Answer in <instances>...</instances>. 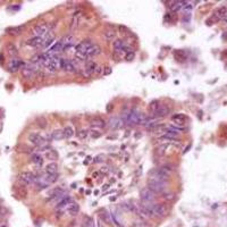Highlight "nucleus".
Returning <instances> with one entry per match:
<instances>
[{
    "instance_id": "nucleus-39",
    "label": "nucleus",
    "mask_w": 227,
    "mask_h": 227,
    "mask_svg": "<svg viewBox=\"0 0 227 227\" xmlns=\"http://www.w3.org/2000/svg\"><path fill=\"white\" fill-rule=\"evenodd\" d=\"M34 185L36 186L38 190H43V189H47V187L49 186V184L47 183L44 179H43V182H42V179H38V182H36Z\"/></svg>"
},
{
    "instance_id": "nucleus-40",
    "label": "nucleus",
    "mask_w": 227,
    "mask_h": 227,
    "mask_svg": "<svg viewBox=\"0 0 227 227\" xmlns=\"http://www.w3.org/2000/svg\"><path fill=\"white\" fill-rule=\"evenodd\" d=\"M89 130H85V128H81V130H79L77 131V133H76V135H77V138L79 139H81V140H83V139H85L87 135H89Z\"/></svg>"
},
{
    "instance_id": "nucleus-16",
    "label": "nucleus",
    "mask_w": 227,
    "mask_h": 227,
    "mask_svg": "<svg viewBox=\"0 0 227 227\" xmlns=\"http://www.w3.org/2000/svg\"><path fill=\"white\" fill-rule=\"evenodd\" d=\"M61 70H64L66 73H75L76 67H75V65H74L73 61H70V60H68V59H65V58H64Z\"/></svg>"
},
{
    "instance_id": "nucleus-34",
    "label": "nucleus",
    "mask_w": 227,
    "mask_h": 227,
    "mask_svg": "<svg viewBox=\"0 0 227 227\" xmlns=\"http://www.w3.org/2000/svg\"><path fill=\"white\" fill-rule=\"evenodd\" d=\"M65 191L61 189V187H53L52 190H50L49 193H48V195H49V199L50 198H55V196H57V195H59L61 193H64Z\"/></svg>"
},
{
    "instance_id": "nucleus-15",
    "label": "nucleus",
    "mask_w": 227,
    "mask_h": 227,
    "mask_svg": "<svg viewBox=\"0 0 227 227\" xmlns=\"http://www.w3.org/2000/svg\"><path fill=\"white\" fill-rule=\"evenodd\" d=\"M123 125H124L123 119L118 118V117H111V118L109 119V122H108V126H109V128H111V130H118V128L122 127Z\"/></svg>"
},
{
    "instance_id": "nucleus-23",
    "label": "nucleus",
    "mask_w": 227,
    "mask_h": 227,
    "mask_svg": "<svg viewBox=\"0 0 227 227\" xmlns=\"http://www.w3.org/2000/svg\"><path fill=\"white\" fill-rule=\"evenodd\" d=\"M72 202H74L73 199H72L70 196H66V198L62 199L59 203H57V210H61V209H64V208H67Z\"/></svg>"
},
{
    "instance_id": "nucleus-2",
    "label": "nucleus",
    "mask_w": 227,
    "mask_h": 227,
    "mask_svg": "<svg viewBox=\"0 0 227 227\" xmlns=\"http://www.w3.org/2000/svg\"><path fill=\"white\" fill-rule=\"evenodd\" d=\"M38 179H39V177H36V175L31 173V172H23L18 175V182L24 186L35 184L38 182Z\"/></svg>"
},
{
    "instance_id": "nucleus-9",
    "label": "nucleus",
    "mask_w": 227,
    "mask_h": 227,
    "mask_svg": "<svg viewBox=\"0 0 227 227\" xmlns=\"http://www.w3.org/2000/svg\"><path fill=\"white\" fill-rule=\"evenodd\" d=\"M25 66V62L24 61H22L19 58H13L10 62H9V72H11V73H15V72H17L19 68H23Z\"/></svg>"
},
{
    "instance_id": "nucleus-6",
    "label": "nucleus",
    "mask_w": 227,
    "mask_h": 227,
    "mask_svg": "<svg viewBox=\"0 0 227 227\" xmlns=\"http://www.w3.org/2000/svg\"><path fill=\"white\" fill-rule=\"evenodd\" d=\"M39 70L38 68V66L34 65V64H25V66L22 68V74H23V76L25 77V79H32L33 76H34L35 74H36V72Z\"/></svg>"
},
{
    "instance_id": "nucleus-46",
    "label": "nucleus",
    "mask_w": 227,
    "mask_h": 227,
    "mask_svg": "<svg viewBox=\"0 0 227 227\" xmlns=\"http://www.w3.org/2000/svg\"><path fill=\"white\" fill-rule=\"evenodd\" d=\"M134 58H135V53L133 52V51H130V52H127L125 55V59L127 61H132Z\"/></svg>"
},
{
    "instance_id": "nucleus-18",
    "label": "nucleus",
    "mask_w": 227,
    "mask_h": 227,
    "mask_svg": "<svg viewBox=\"0 0 227 227\" xmlns=\"http://www.w3.org/2000/svg\"><path fill=\"white\" fill-rule=\"evenodd\" d=\"M226 16H227V7H225V6L219 7V8L215 11V14H214V18H215L216 21L224 19Z\"/></svg>"
},
{
    "instance_id": "nucleus-22",
    "label": "nucleus",
    "mask_w": 227,
    "mask_h": 227,
    "mask_svg": "<svg viewBox=\"0 0 227 227\" xmlns=\"http://www.w3.org/2000/svg\"><path fill=\"white\" fill-rule=\"evenodd\" d=\"M31 161L33 164H35L36 166H42L43 165V158L38 152H34V153L31 155Z\"/></svg>"
},
{
    "instance_id": "nucleus-10",
    "label": "nucleus",
    "mask_w": 227,
    "mask_h": 227,
    "mask_svg": "<svg viewBox=\"0 0 227 227\" xmlns=\"http://www.w3.org/2000/svg\"><path fill=\"white\" fill-rule=\"evenodd\" d=\"M60 43L61 47H62V51H66L67 49H70V48H72L74 45L75 39H74L73 35H66V36H64L60 40Z\"/></svg>"
},
{
    "instance_id": "nucleus-25",
    "label": "nucleus",
    "mask_w": 227,
    "mask_h": 227,
    "mask_svg": "<svg viewBox=\"0 0 227 227\" xmlns=\"http://www.w3.org/2000/svg\"><path fill=\"white\" fill-rule=\"evenodd\" d=\"M50 138H51V140H55V141H60L62 139H65L64 130H55L50 134Z\"/></svg>"
},
{
    "instance_id": "nucleus-48",
    "label": "nucleus",
    "mask_w": 227,
    "mask_h": 227,
    "mask_svg": "<svg viewBox=\"0 0 227 227\" xmlns=\"http://www.w3.org/2000/svg\"><path fill=\"white\" fill-rule=\"evenodd\" d=\"M39 126H40V127H42V128H45V126H47V122H45V119H44V118H42V121L40 119Z\"/></svg>"
},
{
    "instance_id": "nucleus-21",
    "label": "nucleus",
    "mask_w": 227,
    "mask_h": 227,
    "mask_svg": "<svg viewBox=\"0 0 227 227\" xmlns=\"http://www.w3.org/2000/svg\"><path fill=\"white\" fill-rule=\"evenodd\" d=\"M67 212L70 214V216H76L79 212V206L76 203V202H72L70 206L67 207Z\"/></svg>"
},
{
    "instance_id": "nucleus-7",
    "label": "nucleus",
    "mask_w": 227,
    "mask_h": 227,
    "mask_svg": "<svg viewBox=\"0 0 227 227\" xmlns=\"http://www.w3.org/2000/svg\"><path fill=\"white\" fill-rule=\"evenodd\" d=\"M62 60H64V58H60V57H58V56H56V57H53L51 62H50V65L47 67L49 72H51V73H56L57 70H61V66H62Z\"/></svg>"
},
{
    "instance_id": "nucleus-20",
    "label": "nucleus",
    "mask_w": 227,
    "mask_h": 227,
    "mask_svg": "<svg viewBox=\"0 0 227 227\" xmlns=\"http://www.w3.org/2000/svg\"><path fill=\"white\" fill-rule=\"evenodd\" d=\"M100 52H101V48H100V45H98V44H93L91 48H89V49H87V58H91V57H93V56L99 55Z\"/></svg>"
},
{
    "instance_id": "nucleus-11",
    "label": "nucleus",
    "mask_w": 227,
    "mask_h": 227,
    "mask_svg": "<svg viewBox=\"0 0 227 227\" xmlns=\"http://www.w3.org/2000/svg\"><path fill=\"white\" fill-rule=\"evenodd\" d=\"M170 114V107H168L166 105H160L159 108L157 109V111L153 114L152 116L156 118H164Z\"/></svg>"
},
{
    "instance_id": "nucleus-17",
    "label": "nucleus",
    "mask_w": 227,
    "mask_h": 227,
    "mask_svg": "<svg viewBox=\"0 0 227 227\" xmlns=\"http://www.w3.org/2000/svg\"><path fill=\"white\" fill-rule=\"evenodd\" d=\"M90 124H91V126H92L93 130H99V131L102 130V128L106 126V122L102 119V118H100V117L93 118V119L90 122Z\"/></svg>"
},
{
    "instance_id": "nucleus-32",
    "label": "nucleus",
    "mask_w": 227,
    "mask_h": 227,
    "mask_svg": "<svg viewBox=\"0 0 227 227\" xmlns=\"http://www.w3.org/2000/svg\"><path fill=\"white\" fill-rule=\"evenodd\" d=\"M43 179L49 184V185H50V184H53L55 182L58 181V173H57V174H47V176L43 177Z\"/></svg>"
},
{
    "instance_id": "nucleus-54",
    "label": "nucleus",
    "mask_w": 227,
    "mask_h": 227,
    "mask_svg": "<svg viewBox=\"0 0 227 227\" xmlns=\"http://www.w3.org/2000/svg\"><path fill=\"white\" fill-rule=\"evenodd\" d=\"M223 38H224V39H227V33H225V34L223 35Z\"/></svg>"
},
{
    "instance_id": "nucleus-37",
    "label": "nucleus",
    "mask_w": 227,
    "mask_h": 227,
    "mask_svg": "<svg viewBox=\"0 0 227 227\" xmlns=\"http://www.w3.org/2000/svg\"><path fill=\"white\" fill-rule=\"evenodd\" d=\"M159 106H160V102H159L158 100H153V101H151V102H150V105H149V109H150V111L152 113V115L157 111V109L159 108Z\"/></svg>"
},
{
    "instance_id": "nucleus-27",
    "label": "nucleus",
    "mask_w": 227,
    "mask_h": 227,
    "mask_svg": "<svg viewBox=\"0 0 227 227\" xmlns=\"http://www.w3.org/2000/svg\"><path fill=\"white\" fill-rule=\"evenodd\" d=\"M132 227H153V226H151L145 219L139 218L132 223Z\"/></svg>"
},
{
    "instance_id": "nucleus-1",
    "label": "nucleus",
    "mask_w": 227,
    "mask_h": 227,
    "mask_svg": "<svg viewBox=\"0 0 227 227\" xmlns=\"http://www.w3.org/2000/svg\"><path fill=\"white\" fill-rule=\"evenodd\" d=\"M167 182L164 181H156V179H149L148 181V189L156 194H164L167 190Z\"/></svg>"
},
{
    "instance_id": "nucleus-4",
    "label": "nucleus",
    "mask_w": 227,
    "mask_h": 227,
    "mask_svg": "<svg viewBox=\"0 0 227 227\" xmlns=\"http://www.w3.org/2000/svg\"><path fill=\"white\" fill-rule=\"evenodd\" d=\"M149 179H156V181H164L167 182L168 181V177L169 175L166 174L161 168H156L153 170H150L149 172Z\"/></svg>"
},
{
    "instance_id": "nucleus-28",
    "label": "nucleus",
    "mask_w": 227,
    "mask_h": 227,
    "mask_svg": "<svg viewBox=\"0 0 227 227\" xmlns=\"http://www.w3.org/2000/svg\"><path fill=\"white\" fill-rule=\"evenodd\" d=\"M57 172H58L57 162H50L45 166V173L47 174H57Z\"/></svg>"
},
{
    "instance_id": "nucleus-24",
    "label": "nucleus",
    "mask_w": 227,
    "mask_h": 227,
    "mask_svg": "<svg viewBox=\"0 0 227 227\" xmlns=\"http://www.w3.org/2000/svg\"><path fill=\"white\" fill-rule=\"evenodd\" d=\"M167 128H168V126H166V125H164V124H158V125H156L155 127L151 128V132L155 133V134L164 135V133L167 131Z\"/></svg>"
},
{
    "instance_id": "nucleus-36",
    "label": "nucleus",
    "mask_w": 227,
    "mask_h": 227,
    "mask_svg": "<svg viewBox=\"0 0 227 227\" xmlns=\"http://www.w3.org/2000/svg\"><path fill=\"white\" fill-rule=\"evenodd\" d=\"M115 36H116L115 30H106L105 32H104V38H105L106 40H108V41L115 39Z\"/></svg>"
},
{
    "instance_id": "nucleus-52",
    "label": "nucleus",
    "mask_w": 227,
    "mask_h": 227,
    "mask_svg": "<svg viewBox=\"0 0 227 227\" xmlns=\"http://www.w3.org/2000/svg\"><path fill=\"white\" fill-rule=\"evenodd\" d=\"M119 28H121V31H126V30H127L125 26H119Z\"/></svg>"
},
{
    "instance_id": "nucleus-13",
    "label": "nucleus",
    "mask_w": 227,
    "mask_h": 227,
    "mask_svg": "<svg viewBox=\"0 0 227 227\" xmlns=\"http://www.w3.org/2000/svg\"><path fill=\"white\" fill-rule=\"evenodd\" d=\"M26 44L31 48H41L43 44V38H39V36H33L31 39H28L26 41Z\"/></svg>"
},
{
    "instance_id": "nucleus-53",
    "label": "nucleus",
    "mask_w": 227,
    "mask_h": 227,
    "mask_svg": "<svg viewBox=\"0 0 227 227\" xmlns=\"http://www.w3.org/2000/svg\"><path fill=\"white\" fill-rule=\"evenodd\" d=\"M108 187H109V184H107V185H104V187H102V189H104V190H107Z\"/></svg>"
},
{
    "instance_id": "nucleus-35",
    "label": "nucleus",
    "mask_w": 227,
    "mask_h": 227,
    "mask_svg": "<svg viewBox=\"0 0 227 227\" xmlns=\"http://www.w3.org/2000/svg\"><path fill=\"white\" fill-rule=\"evenodd\" d=\"M7 50H8V53L11 56V57H15L18 55V50L17 48L15 47V44L13 43H8L7 44Z\"/></svg>"
},
{
    "instance_id": "nucleus-43",
    "label": "nucleus",
    "mask_w": 227,
    "mask_h": 227,
    "mask_svg": "<svg viewBox=\"0 0 227 227\" xmlns=\"http://www.w3.org/2000/svg\"><path fill=\"white\" fill-rule=\"evenodd\" d=\"M100 217L102 218L104 221L108 223V224H111V217H110V214H108L107 211H104L102 214H100Z\"/></svg>"
},
{
    "instance_id": "nucleus-3",
    "label": "nucleus",
    "mask_w": 227,
    "mask_h": 227,
    "mask_svg": "<svg viewBox=\"0 0 227 227\" xmlns=\"http://www.w3.org/2000/svg\"><path fill=\"white\" fill-rule=\"evenodd\" d=\"M27 139L33 145L39 147V148H41L43 145H47V142H48V140L44 136H42L41 134H39V133H30Z\"/></svg>"
},
{
    "instance_id": "nucleus-41",
    "label": "nucleus",
    "mask_w": 227,
    "mask_h": 227,
    "mask_svg": "<svg viewBox=\"0 0 227 227\" xmlns=\"http://www.w3.org/2000/svg\"><path fill=\"white\" fill-rule=\"evenodd\" d=\"M64 135H65V138H66V139H70V138H72V136L74 135V131H73V128H72L70 126H66V127L64 128Z\"/></svg>"
},
{
    "instance_id": "nucleus-49",
    "label": "nucleus",
    "mask_w": 227,
    "mask_h": 227,
    "mask_svg": "<svg viewBox=\"0 0 227 227\" xmlns=\"http://www.w3.org/2000/svg\"><path fill=\"white\" fill-rule=\"evenodd\" d=\"M104 75H109V74H111V68L110 67H106L105 70H104V73H102Z\"/></svg>"
},
{
    "instance_id": "nucleus-26",
    "label": "nucleus",
    "mask_w": 227,
    "mask_h": 227,
    "mask_svg": "<svg viewBox=\"0 0 227 227\" xmlns=\"http://www.w3.org/2000/svg\"><path fill=\"white\" fill-rule=\"evenodd\" d=\"M24 28L25 26L24 25H21V26H15V27H8L6 31H7V33L8 34H11V35H18L21 34L23 31H24Z\"/></svg>"
},
{
    "instance_id": "nucleus-30",
    "label": "nucleus",
    "mask_w": 227,
    "mask_h": 227,
    "mask_svg": "<svg viewBox=\"0 0 227 227\" xmlns=\"http://www.w3.org/2000/svg\"><path fill=\"white\" fill-rule=\"evenodd\" d=\"M174 57L175 59H177V60L184 61L187 58V55H186V52L184 50H176V51H174Z\"/></svg>"
},
{
    "instance_id": "nucleus-12",
    "label": "nucleus",
    "mask_w": 227,
    "mask_h": 227,
    "mask_svg": "<svg viewBox=\"0 0 227 227\" xmlns=\"http://www.w3.org/2000/svg\"><path fill=\"white\" fill-rule=\"evenodd\" d=\"M93 45V43H92V41L91 40H83V41H81L77 45H76V52H79V53H87V49L89 48H91Z\"/></svg>"
},
{
    "instance_id": "nucleus-8",
    "label": "nucleus",
    "mask_w": 227,
    "mask_h": 227,
    "mask_svg": "<svg viewBox=\"0 0 227 227\" xmlns=\"http://www.w3.org/2000/svg\"><path fill=\"white\" fill-rule=\"evenodd\" d=\"M49 32V25L45 24V23H41V24H38L33 30V33L35 34V36H39V38H43L48 34Z\"/></svg>"
},
{
    "instance_id": "nucleus-42",
    "label": "nucleus",
    "mask_w": 227,
    "mask_h": 227,
    "mask_svg": "<svg viewBox=\"0 0 227 227\" xmlns=\"http://www.w3.org/2000/svg\"><path fill=\"white\" fill-rule=\"evenodd\" d=\"M16 190H17L18 195H21L22 198H25V196L27 195V190L25 189V186H24V185L17 186V187H16Z\"/></svg>"
},
{
    "instance_id": "nucleus-44",
    "label": "nucleus",
    "mask_w": 227,
    "mask_h": 227,
    "mask_svg": "<svg viewBox=\"0 0 227 227\" xmlns=\"http://www.w3.org/2000/svg\"><path fill=\"white\" fill-rule=\"evenodd\" d=\"M89 134L91 135L92 139H98V138H100L102 135V132H100L99 130H92V131L89 132Z\"/></svg>"
},
{
    "instance_id": "nucleus-51",
    "label": "nucleus",
    "mask_w": 227,
    "mask_h": 227,
    "mask_svg": "<svg viewBox=\"0 0 227 227\" xmlns=\"http://www.w3.org/2000/svg\"><path fill=\"white\" fill-rule=\"evenodd\" d=\"M111 108H113V106L109 105L108 106V108H107V111H110V110H111Z\"/></svg>"
},
{
    "instance_id": "nucleus-29",
    "label": "nucleus",
    "mask_w": 227,
    "mask_h": 227,
    "mask_svg": "<svg viewBox=\"0 0 227 227\" xmlns=\"http://www.w3.org/2000/svg\"><path fill=\"white\" fill-rule=\"evenodd\" d=\"M172 4L173 5H170V9H172V11L176 13V11L183 9L184 5H185V1H172Z\"/></svg>"
},
{
    "instance_id": "nucleus-19",
    "label": "nucleus",
    "mask_w": 227,
    "mask_h": 227,
    "mask_svg": "<svg viewBox=\"0 0 227 227\" xmlns=\"http://www.w3.org/2000/svg\"><path fill=\"white\" fill-rule=\"evenodd\" d=\"M96 64L94 61H87V65H85V73H84V75L85 76H90L91 74H94V72H96Z\"/></svg>"
},
{
    "instance_id": "nucleus-45",
    "label": "nucleus",
    "mask_w": 227,
    "mask_h": 227,
    "mask_svg": "<svg viewBox=\"0 0 227 227\" xmlns=\"http://www.w3.org/2000/svg\"><path fill=\"white\" fill-rule=\"evenodd\" d=\"M106 159V156L104 153H100V155H98L96 158H94V162L96 164H100V162H104Z\"/></svg>"
},
{
    "instance_id": "nucleus-47",
    "label": "nucleus",
    "mask_w": 227,
    "mask_h": 227,
    "mask_svg": "<svg viewBox=\"0 0 227 227\" xmlns=\"http://www.w3.org/2000/svg\"><path fill=\"white\" fill-rule=\"evenodd\" d=\"M162 196H164L165 200H173L175 198L174 193H166V192L162 194Z\"/></svg>"
},
{
    "instance_id": "nucleus-14",
    "label": "nucleus",
    "mask_w": 227,
    "mask_h": 227,
    "mask_svg": "<svg viewBox=\"0 0 227 227\" xmlns=\"http://www.w3.org/2000/svg\"><path fill=\"white\" fill-rule=\"evenodd\" d=\"M172 121L174 124H176L177 126H183L184 124L186 123L187 121V117H186V115H184V114H176V115H173L172 116Z\"/></svg>"
},
{
    "instance_id": "nucleus-50",
    "label": "nucleus",
    "mask_w": 227,
    "mask_h": 227,
    "mask_svg": "<svg viewBox=\"0 0 227 227\" xmlns=\"http://www.w3.org/2000/svg\"><path fill=\"white\" fill-rule=\"evenodd\" d=\"M101 72H102V67H99V66H96L94 74H96V75H100V74H101Z\"/></svg>"
},
{
    "instance_id": "nucleus-38",
    "label": "nucleus",
    "mask_w": 227,
    "mask_h": 227,
    "mask_svg": "<svg viewBox=\"0 0 227 227\" xmlns=\"http://www.w3.org/2000/svg\"><path fill=\"white\" fill-rule=\"evenodd\" d=\"M83 225H84V227H94V223L91 217L84 216L83 217Z\"/></svg>"
},
{
    "instance_id": "nucleus-5",
    "label": "nucleus",
    "mask_w": 227,
    "mask_h": 227,
    "mask_svg": "<svg viewBox=\"0 0 227 227\" xmlns=\"http://www.w3.org/2000/svg\"><path fill=\"white\" fill-rule=\"evenodd\" d=\"M141 201L142 202H148V203H156V193H153L150 189L144 187L140 192Z\"/></svg>"
},
{
    "instance_id": "nucleus-31",
    "label": "nucleus",
    "mask_w": 227,
    "mask_h": 227,
    "mask_svg": "<svg viewBox=\"0 0 227 227\" xmlns=\"http://www.w3.org/2000/svg\"><path fill=\"white\" fill-rule=\"evenodd\" d=\"M45 158H47V159H49V160L56 161V160L58 159V152H57L56 150H53V149H50V150H48V151H47V153H45Z\"/></svg>"
},
{
    "instance_id": "nucleus-33",
    "label": "nucleus",
    "mask_w": 227,
    "mask_h": 227,
    "mask_svg": "<svg viewBox=\"0 0 227 227\" xmlns=\"http://www.w3.org/2000/svg\"><path fill=\"white\" fill-rule=\"evenodd\" d=\"M55 34H51V35H48V38L44 40L43 39V44H42V48H49L51 44L55 42Z\"/></svg>"
}]
</instances>
